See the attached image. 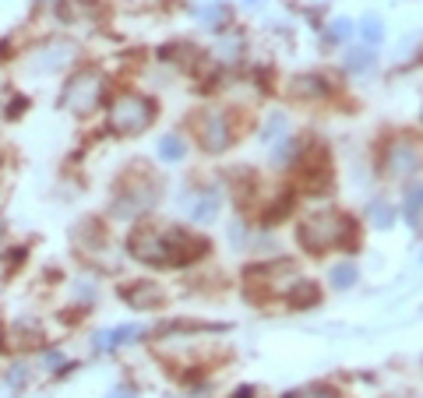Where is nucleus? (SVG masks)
I'll return each instance as SVG.
<instances>
[{"label":"nucleus","instance_id":"1","mask_svg":"<svg viewBox=\"0 0 423 398\" xmlns=\"http://www.w3.org/2000/svg\"><path fill=\"white\" fill-rule=\"evenodd\" d=\"M127 250H131V257L141 261V264L176 268V264H190V261L204 257V254H208V240H204V236H194V233H187V229L141 222V226L131 229Z\"/></svg>","mask_w":423,"mask_h":398},{"label":"nucleus","instance_id":"2","mask_svg":"<svg viewBox=\"0 0 423 398\" xmlns=\"http://www.w3.org/2000/svg\"><path fill=\"white\" fill-rule=\"evenodd\" d=\"M349 236H353V219L342 212H318V215L304 219L297 229V240L307 254H325V250L346 247Z\"/></svg>","mask_w":423,"mask_h":398},{"label":"nucleus","instance_id":"3","mask_svg":"<svg viewBox=\"0 0 423 398\" xmlns=\"http://www.w3.org/2000/svg\"><path fill=\"white\" fill-rule=\"evenodd\" d=\"M244 285H247V296H251V300L289 296V289L297 285V264L286 261V257L268 261V264H254V268H247Z\"/></svg>","mask_w":423,"mask_h":398},{"label":"nucleus","instance_id":"4","mask_svg":"<svg viewBox=\"0 0 423 398\" xmlns=\"http://www.w3.org/2000/svg\"><path fill=\"white\" fill-rule=\"evenodd\" d=\"M155 120V103L141 92H124L113 106H110V131L117 138H138L141 131H148Z\"/></svg>","mask_w":423,"mask_h":398},{"label":"nucleus","instance_id":"5","mask_svg":"<svg viewBox=\"0 0 423 398\" xmlns=\"http://www.w3.org/2000/svg\"><path fill=\"white\" fill-rule=\"evenodd\" d=\"M103 92H106L103 75H99L96 68H82V71L71 75V82H67V89H64V96H60V106L71 110L74 117H89V113H96Z\"/></svg>","mask_w":423,"mask_h":398},{"label":"nucleus","instance_id":"6","mask_svg":"<svg viewBox=\"0 0 423 398\" xmlns=\"http://www.w3.org/2000/svg\"><path fill=\"white\" fill-rule=\"evenodd\" d=\"M194 134L208 152H226L233 145V127L223 110H201L194 120Z\"/></svg>","mask_w":423,"mask_h":398},{"label":"nucleus","instance_id":"7","mask_svg":"<svg viewBox=\"0 0 423 398\" xmlns=\"http://www.w3.org/2000/svg\"><path fill=\"white\" fill-rule=\"evenodd\" d=\"M381 162H384V173H388V176H409V173H416V169L423 166V155H419V148H412L409 141H391V145L384 148Z\"/></svg>","mask_w":423,"mask_h":398},{"label":"nucleus","instance_id":"8","mask_svg":"<svg viewBox=\"0 0 423 398\" xmlns=\"http://www.w3.org/2000/svg\"><path fill=\"white\" fill-rule=\"evenodd\" d=\"M297 176H300V184H304V187H311V191L325 187V184H328V176H332V169H328V152H325V148H311V152L300 159Z\"/></svg>","mask_w":423,"mask_h":398},{"label":"nucleus","instance_id":"9","mask_svg":"<svg viewBox=\"0 0 423 398\" xmlns=\"http://www.w3.org/2000/svg\"><path fill=\"white\" fill-rule=\"evenodd\" d=\"M155 194H159V187H152L148 180L145 184H127V191H120V198H117V212L120 215H138L155 201Z\"/></svg>","mask_w":423,"mask_h":398},{"label":"nucleus","instance_id":"10","mask_svg":"<svg viewBox=\"0 0 423 398\" xmlns=\"http://www.w3.org/2000/svg\"><path fill=\"white\" fill-rule=\"evenodd\" d=\"M141 335H145L141 324H124V328H113V331L96 335V349H99V352H110V349H117V345H124V342H134V338H141Z\"/></svg>","mask_w":423,"mask_h":398},{"label":"nucleus","instance_id":"11","mask_svg":"<svg viewBox=\"0 0 423 398\" xmlns=\"http://www.w3.org/2000/svg\"><path fill=\"white\" fill-rule=\"evenodd\" d=\"M120 296H124L131 307H138V310H148V307L159 303V289H155V282H134V285H124Z\"/></svg>","mask_w":423,"mask_h":398},{"label":"nucleus","instance_id":"12","mask_svg":"<svg viewBox=\"0 0 423 398\" xmlns=\"http://www.w3.org/2000/svg\"><path fill=\"white\" fill-rule=\"evenodd\" d=\"M187 212H190V219L194 222H212V219H216L219 215V198L216 194H190L187 198Z\"/></svg>","mask_w":423,"mask_h":398},{"label":"nucleus","instance_id":"13","mask_svg":"<svg viewBox=\"0 0 423 398\" xmlns=\"http://www.w3.org/2000/svg\"><path fill=\"white\" fill-rule=\"evenodd\" d=\"M325 92H328V82L321 75H304V78L293 82V96L297 99H321Z\"/></svg>","mask_w":423,"mask_h":398},{"label":"nucleus","instance_id":"14","mask_svg":"<svg viewBox=\"0 0 423 398\" xmlns=\"http://www.w3.org/2000/svg\"><path fill=\"white\" fill-rule=\"evenodd\" d=\"M405 219H409L412 229H423V184H416L405 194Z\"/></svg>","mask_w":423,"mask_h":398},{"label":"nucleus","instance_id":"15","mask_svg":"<svg viewBox=\"0 0 423 398\" xmlns=\"http://www.w3.org/2000/svg\"><path fill=\"white\" fill-rule=\"evenodd\" d=\"M318 296H321V289H318L314 282H297V285L289 289V303H293L297 310L314 307V303H318Z\"/></svg>","mask_w":423,"mask_h":398},{"label":"nucleus","instance_id":"16","mask_svg":"<svg viewBox=\"0 0 423 398\" xmlns=\"http://www.w3.org/2000/svg\"><path fill=\"white\" fill-rule=\"evenodd\" d=\"M159 159H162V162H180V159H183V141H180L176 134H166V138L159 141Z\"/></svg>","mask_w":423,"mask_h":398},{"label":"nucleus","instance_id":"17","mask_svg":"<svg viewBox=\"0 0 423 398\" xmlns=\"http://www.w3.org/2000/svg\"><path fill=\"white\" fill-rule=\"evenodd\" d=\"M328 278H332V285H335V289H349V285L356 282V264H353V261H342V264H335V268H332V275H328Z\"/></svg>","mask_w":423,"mask_h":398},{"label":"nucleus","instance_id":"18","mask_svg":"<svg viewBox=\"0 0 423 398\" xmlns=\"http://www.w3.org/2000/svg\"><path fill=\"white\" fill-rule=\"evenodd\" d=\"M360 36H363L367 43H381V36H384V25H381V18H377V15H367V18L360 22Z\"/></svg>","mask_w":423,"mask_h":398},{"label":"nucleus","instance_id":"19","mask_svg":"<svg viewBox=\"0 0 423 398\" xmlns=\"http://www.w3.org/2000/svg\"><path fill=\"white\" fill-rule=\"evenodd\" d=\"M370 219H374V226L388 229V226L395 222V208H391L388 201H374V205H370Z\"/></svg>","mask_w":423,"mask_h":398},{"label":"nucleus","instance_id":"20","mask_svg":"<svg viewBox=\"0 0 423 398\" xmlns=\"http://www.w3.org/2000/svg\"><path fill=\"white\" fill-rule=\"evenodd\" d=\"M370 64H374L370 50H353V53L346 57V68H349V71H356V75H360V71H367Z\"/></svg>","mask_w":423,"mask_h":398},{"label":"nucleus","instance_id":"21","mask_svg":"<svg viewBox=\"0 0 423 398\" xmlns=\"http://www.w3.org/2000/svg\"><path fill=\"white\" fill-rule=\"evenodd\" d=\"M349 36H353V25H349L346 18L332 22V39H349Z\"/></svg>","mask_w":423,"mask_h":398},{"label":"nucleus","instance_id":"22","mask_svg":"<svg viewBox=\"0 0 423 398\" xmlns=\"http://www.w3.org/2000/svg\"><path fill=\"white\" fill-rule=\"evenodd\" d=\"M282 127H286V117H282V113H275V117H272V120L265 124V138L272 141V138H275V134H279Z\"/></svg>","mask_w":423,"mask_h":398},{"label":"nucleus","instance_id":"23","mask_svg":"<svg viewBox=\"0 0 423 398\" xmlns=\"http://www.w3.org/2000/svg\"><path fill=\"white\" fill-rule=\"evenodd\" d=\"M293 398H335V391H297Z\"/></svg>","mask_w":423,"mask_h":398},{"label":"nucleus","instance_id":"24","mask_svg":"<svg viewBox=\"0 0 423 398\" xmlns=\"http://www.w3.org/2000/svg\"><path fill=\"white\" fill-rule=\"evenodd\" d=\"M110 398H134V394H131V391H124V387H120V391H113V394H110Z\"/></svg>","mask_w":423,"mask_h":398},{"label":"nucleus","instance_id":"25","mask_svg":"<svg viewBox=\"0 0 423 398\" xmlns=\"http://www.w3.org/2000/svg\"><path fill=\"white\" fill-rule=\"evenodd\" d=\"M233 398H251V387H240V391H237Z\"/></svg>","mask_w":423,"mask_h":398},{"label":"nucleus","instance_id":"26","mask_svg":"<svg viewBox=\"0 0 423 398\" xmlns=\"http://www.w3.org/2000/svg\"><path fill=\"white\" fill-rule=\"evenodd\" d=\"M247 4H258V0H247Z\"/></svg>","mask_w":423,"mask_h":398}]
</instances>
